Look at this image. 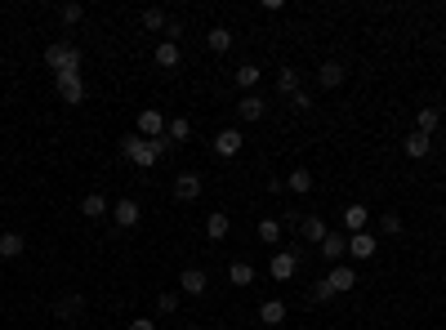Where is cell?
I'll return each instance as SVG.
<instances>
[{
    "mask_svg": "<svg viewBox=\"0 0 446 330\" xmlns=\"http://www.w3.org/2000/svg\"><path fill=\"white\" fill-rule=\"evenodd\" d=\"M228 233H233V219H228L223 210H214L210 219H206V237H210V241H223Z\"/></svg>",
    "mask_w": 446,
    "mask_h": 330,
    "instance_id": "obj_19",
    "label": "cell"
},
{
    "mask_svg": "<svg viewBox=\"0 0 446 330\" xmlns=\"http://www.w3.org/2000/svg\"><path fill=\"white\" fill-rule=\"evenodd\" d=\"M228 282H233V286H250L255 268H250V263H233V268H228Z\"/></svg>",
    "mask_w": 446,
    "mask_h": 330,
    "instance_id": "obj_30",
    "label": "cell"
},
{
    "mask_svg": "<svg viewBox=\"0 0 446 330\" xmlns=\"http://www.w3.org/2000/svg\"><path fill=\"white\" fill-rule=\"evenodd\" d=\"M174 308H179V294H174V290H165L161 299H156V312H165V317H170Z\"/></svg>",
    "mask_w": 446,
    "mask_h": 330,
    "instance_id": "obj_35",
    "label": "cell"
},
{
    "mask_svg": "<svg viewBox=\"0 0 446 330\" xmlns=\"http://www.w3.org/2000/svg\"><path fill=\"white\" fill-rule=\"evenodd\" d=\"M139 134L143 139H165V117H161L156 107H143L139 112Z\"/></svg>",
    "mask_w": 446,
    "mask_h": 330,
    "instance_id": "obj_8",
    "label": "cell"
},
{
    "mask_svg": "<svg viewBox=\"0 0 446 330\" xmlns=\"http://www.w3.org/2000/svg\"><path fill=\"white\" fill-rule=\"evenodd\" d=\"M179 290L196 299V294H206V290H210V277H206L201 268H184V272H179Z\"/></svg>",
    "mask_w": 446,
    "mask_h": 330,
    "instance_id": "obj_10",
    "label": "cell"
},
{
    "mask_svg": "<svg viewBox=\"0 0 446 330\" xmlns=\"http://www.w3.org/2000/svg\"><path fill=\"white\" fill-rule=\"evenodd\" d=\"M210 147H214V156H237L241 147H245V139H241V129H219Z\"/></svg>",
    "mask_w": 446,
    "mask_h": 330,
    "instance_id": "obj_6",
    "label": "cell"
},
{
    "mask_svg": "<svg viewBox=\"0 0 446 330\" xmlns=\"http://www.w3.org/2000/svg\"><path fill=\"white\" fill-rule=\"evenodd\" d=\"M379 233H384V237H402V214H379Z\"/></svg>",
    "mask_w": 446,
    "mask_h": 330,
    "instance_id": "obj_32",
    "label": "cell"
},
{
    "mask_svg": "<svg viewBox=\"0 0 446 330\" xmlns=\"http://www.w3.org/2000/svg\"><path fill=\"white\" fill-rule=\"evenodd\" d=\"M201 196V174H174V201H196Z\"/></svg>",
    "mask_w": 446,
    "mask_h": 330,
    "instance_id": "obj_12",
    "label": "cell"
},
{
    "mask_svg": "<svg viewBox=\"0 0 446 330\" xmlns=\"http://www.w3.org/2000/svg\"><path fill=\"white\" fill-rule=\"evenodd\" d=\"M263 112H268V107H263L259 94H245L241 103H237V117H241V121H263Z\"/></svg>",
    "mask_w": 446,
    "mask_h": 330,
    "instance_id": "obj_20",
    "label": "cell"
},
{
    "mask_svg": "<svg viewBox=\"0 0 446 330\" xmlns=\"http://www.w3.org/2000/svg\"><path fill=\"white\" fill-rule=\"evenodd\" d=\"M286 188H290L294 196H308V192H312V174H308V170H290V174H286Z\"/></svg>",
    "mask_w": 446,
    "mask_h": 330,
    "instance_id": "obj_26",
    "label": "cell"
},
{
    "mask_svg": "<svg viewBox=\"0 0 446 330\" xmlns=\"http://www.w3.org/2000/svg\"><path fill=\"white\" fill-rule=\"evenodd\" d=\"M80 214L85 219H103V214H112V206H107L103 192H90V196H80Z\"/></svg>",
    "mask_w": 446,
    "mask_h": 330,
    "instance_id": "obj_18",
    "label": "cell"
},
{
    "mask_svg": "<svg viewBox=\"0 0 446 330\" xmlns=\"http://www.w3.org/2000/svg\"><path fill=\"white\" fill-rule=\"evenodd\" d=\"M129 330H156V321L152 317H134V321H129Z\"/></svg>",
    "mask_w": 446,
    "mask_h": 330,
    "instance_id": "obj_39",
    "label": "cell"
},
{
    "mask_svg": "<svg viewBox=\"0 0 446 330\" xmlns=\"http://www.w3.org/2000/svg\"><path fill=\"white\" fill-rule=\"evenodd\" d=\"M402 152H406L410 161H424L428 152H433V139H428V134H420V129H410V134L402 139Z\"/></svg>",
    "mask_w": 446,
    "mask_h": 330,
    "instance_id": "obj_13",
    "label": "cell"
},
{
    "mask_svg": "<svg viewBox=\"0 0 446 330\" xmlns=\"http://www.w3.org/2000/svg\"><path fill=\"white\" fill-rule=\"evenodd\" d=\"M437 125H442V112H437V107H420V112H415V129H420V134L433 139Z\"/></svg>",
    "mask_w": 446,
    "mask_h": 330,
    "instance_id": "obj_23",
    "label": "cell"
},
{
    "mask_svg": "<svg viewBox=\"0 0 446 330\" xmlns=\"http://www.w3.org/2000/svg\"><path fill=\"white\" fill-rule=\"evenodd\" d=\"M179 36H184V23L170 18V23H165V41H174V45H179Z\"/></svg>",
    "mask_w": 446,
    "mask_h": 330,
    "instance_id": "obj_38",
    "label": "cell"
},
{
    "mask_svg": "<svg viewBox=\"0 0 446 330\" xmlns=\"http://www.w3.org/2000/svg\"><path fill=\"white\" fill-rule=\"evenodd\" d=\"M80 312H85V294H63V299L54 304L58 321H72V317H80Z\"/></svg>",
    "mask_w": 446,
    "mask_h": 330,
    "instance_id": "obj_16",
    "label": "cell"
},
{
    "mask_svg": "<svg viewBox=\"0 0 446 330\" xmlns=\"http://www.w3.org/2000/svg\"><path fill=\"white\" fill-rule=\"evenodd\" d=\"M259 241L277 245V241H282V223H277V219H259Z\"/></svg>",
    "mask_w": 446,
    "mask_h": 330,
    "instance_id": "obj_29",
    "label": "cell"
},
{
    "mask_svg": "<svg viewBox=\"0 0 446 330\" xmlns=\"http://www.w3.org/2000/svg\"><path fill=\"white\" fill-rule=\"evenodd\" d=\"M268 272H272V282H290V277L299 272V255L277 250V255H272V263H268Z\"/></svg>",
    "mask_w": 446,
    "mask_h": 330,
    "instance_id": "obj_4",
    "label": "cell"
},
{
    "mask_svg": "<svg viewBox=\"0 0 446 330\" xmlns=\"http://www.w3.org/2000/svg\"><path fill=\"white\" fill-rule=\"evenodd\" d=\"M349 255H353L357 263H366V259L379 255V241H375L371 233H353V237H349Z\"/></svg>",
    "mask_w": 446,
    "mask_h": 330,
    "instance_id": "obj_7",
    "label": "cell"
},
{
    "mask_svg": "<svg viewBox=\"0 0 446 330\" xmlns=\"http://www.w3.org/2000/svg\"><path fill=\"white\" fill-rule=\"evenodd\" d=\"M326 299H335V290H330L326 282H317L312 286V304H326Z\"/></svg>",
    "mask_w": 446,
    "mask_h": 330,
    "instance_id": "obj_36",
    "label": "cell"
},
{
    "mask_svg": "<svg viewBox=\"0 0 446 330\" xmlns=\"http://www.w3.org/2000/svg\"><path fill=\"white\" fill-rule=\"evenodd\" d=\"M344 76H349V72H344V63H322V68H317V85L322 90H339Z\"/></svg>",
    "mask_w": 446,
    "mask_h": 330,
    "instance_id": "obj_17",
    "label": "cell"
},
{
    "mask_svg": "<svg viewBox=\"0 0 446 330\" xmlns=\"http://www.w3.org/2000/svg\"><path fill=\"white\" fill-rule=\"evenodd\" d=\"M165 23H170V18H165L161 9H143V27L147 31H165Z\"/></svg>",
    "mask_w": 446,
    "mask_h": 330,
    "instance_id": "obj_33",
    "label": "cell"
},
{
    "mask_svg": "<svg viewBox=\"0 0 446 330\" xmlns=\"http://www.w3.org/2000/svg\"><path fill=\"white\" fill-rule=\"evenodd\" d=\"M366 223H371V210L361 206V201H353V206H344V233H366Z\"/></svg>",
    "mask_w": 446,
    "mask_h": 330,
    "instance_id": "obj_11",
    "label": "cell"
},
{
    "mask_svg": "<svg viewBox=\"0 0 446 330\" xmlns=\"http://www.w3.org/2000/svg\"><path fill=\"white\" fill-rule=\"evenodd\" d=\"M290 107H294V112H308V107H312V94H308V90H299V94L290 98Z\"/></svg>",
    "mask_w": 446,
    "mask_h": 330,
    "instance_id": "obj_37",
    "label": "cell"
},
{
    "mask_svg": "<svg viewBox=\"0 0 446 330\" xmlns=\"http://www.w3.org/2000/svg\"><path fill=\"white\" fill-rule=\"evenodd\" d=\"M58 18H63V23L72 27V23H80V18H85V9H80L76 0H72V5H63V9H58Z\"/></svg>",
    "mask_w": 446,
    "mask_h": 330,
    "instance_id": "obj_34",
    "label": "cell"
},
{
    "mask_svg": "<svg viewBox=\"0 0 446 330\" xmlns=\"http://www.w3.org/2000/svg\"><path fill=\"white\" fill-rule=\"evenodd\" d=\"M152 58H156V68H179V58H184V54H179L174 41H161V45L152 49Z\"/></svg>",
    "mask_w": 446,
    "mask_h": 330,
    "instance_id": "obj_24",
    "label": "cell"
},
{
    "mask_svg": "<svg viewBox=\"0 0 446 330\" xmlns=\"http://www.w3.org/2000/svg\"><path fill=\"white\" fill-rule=\"evenodd\" d=\"M277 90H282L286 98H294V94H299V72H294V68H282V72H277Z\"/></svg>",
    "mask_w": 446,
    "mask_h": 330,
    "instance_id": "obj_28",
    "label": "cell"
},
{
    "mask_svg": "<svg viewBox=\"0 0 446 330\" xmlns=\"http://www.w3.org/2000/svg\"><path fill=\"white\" fill-rule=\"evenodd\" d=\"M45 68L54 76H80V49L72 41H54L45 45Z\"/></svg>",
    "mask_w": 446,
    "mask_h": 330,
    "instance_id": "obj_2",
    "label": "cell"
},
{
    "mask_svg": "<svg viewBox=\"0 0 446 330\" xmlns=\"http://www.w3.org/2000/svg\"><path fill=\"white\" fill-rule=\"evenodd\" d=\"M192 134V121L188 117H174V121H165V139H170V143H184Z\"/></svg>",
    "mask_w": 446,
    "mask_h": 330,
    "instance_id": "obj_27",
    "label": "cell"
},
{
    "mask_svg": "<svg viewBox=\"0 0 446 330\" xmlns=\"http://www.w3.org/2000/svg\"><path fill=\"white\" fill-rule=\"evenodd\" d=\"M237 85L241 90H255L259 85V68H255V63H241V68H237Z\"/></svg>",
    "mask_w": 446,
    "mask_h": 330,
    "instance_id": "obj_31",
    "label": "cell"
},
{
    "mask_svg": "<svg viewBox=\"0 0 446 330\" xmlns=\"http://www.w3.org/2000/svg\"><path fill=\"white\" fill-rule=\"evenodd\" d=\"M344 255H349V237H344V233H326V241H322V259H326V263H339Z\"/></svg>",
    "mask_w": 446,
    "mask_h": 330,
    "instance_id": "obj_15",
    "label": "cell"
},
{
    "mask_svg": "<svg viewBox=\"0 0 446 330\" xmlns=\"http://www.w3.org/2000/svg\"><path fill=\"white\" fill-rule=\"evenodd\" d=\"M27 250V237L23 233H0V259H18Z\"/></svg>",
    "mask_w": 446,
    "mask_h": 330,
    "instance_id": "obj_22",
    "label": "cell"
},
{
    "mask_svg": "<svg viewBox=\"0 0 446 330\" xmlns=\"http://www.w3.org/2000/svg\"><path fill=\"white\" fill-rule=\"evenodd\" d=\"M299 233H304V241H312V245H322V241H326V233H330V228H326V219H322V214H304V219H299Z\"/></svg>",
    "mask_w": 446,
    "mask_h": 330,
    "instance_id": "obj_14",
    "label": "cell"
},
{
    "mask_svg": "<svg viewBox=\"0 0 446 330\" xmlns=\"http://www.w3.org/2000/svg\"><path fill=\"white\" fill-rule=\"evenodd\" d=\"M179 330H201V326H196V321H188V326H179Z\"/></svg>",
    "mask_w": 446,
    "mask_h": 330,
    "instance_id": "obj_40",
    "label": "cell"
},
{
    "mask_svg": "<svg viewBox=\"0 0 446 330\" xmlns=\"http://www.w3.org/2000/svg\"><path fill=\"white\" fill-rule=\"evenodd\" d=\"M259 321H263V326H282V321H286V304H282V299H263V304H259Z\"/></svg>",
    "mask_w": 446,
    "mask_h": 330,
    "instance_id": "obj_21",
    "label": "cell"
},
{
    "mask_svg": "<svg viewBox=\"0 0 446 330\" xmlns=\"http://www.w3.org/2000/svg\"><path fill=\"white\" fill-rule=\"evenodd\" d=\"M112 219H117V228H139L143 210H139V201H129V196H121V201L112 206Z\"/></svg>",
    "mask_w": 446,
    "mask_h": 330,
    "instance_id": "obj_9",
    "label": "cell"
},
{
    "mask_svg": "<svg viewBox=\"0 0 446 330\" xmlns=\"http://www.w3.org/2000/svg\"><path fill=\"white\" fill-rule=\"evenodd\" d=\"M170 147H174L170 139H143L139 129H134V134H125V139H121V156H125V161H134L139 170H152V165H156L165 152H170Z\"/></svg>",
    "mask_w": 446,
    "mask_h": 330,
    "instance_id": "obj_1",
    "label": "cell"
},
{
    "mask_svg": "<svg viewBox=\"0 0 446 330\" xmlns=\"http://www.w3.org/2000/svg\"><path fill=\"white\" fill-rule=\"evenodd\" d=\"M322 282L335 290V294H349V290L357 286V272L349 268V263H335V268H330V277H322Z\"/></svg>",
    "mask_w": 446,
    "mask_h": 330,
    "instance_id": "obj_5",
    "label": "cell"
},
{
    "mask_svg": "<svg viewBox=\"0 0 446 330\" xmlns=\"http://www.w3.org/2000/svg\"><path fill=\"white\" fill-rule=\"evenodd\" d=\"M206 45L214 49V54H228V49H233V31H228V27H210L206 31Z\"/></svg>",
    "mask_w": 446,
    "mask_h": 330,
    "instance_id": "obj_25",
    "label": "cell"
},
{
    "mask_svg": "<svg viewBox=\"0 0 446 330\" xmlns=\"http://www.w3.org/2000/svg\"><path fill=\"white\" fill-rule=\"evenodd\" d=\"M54 85H58V98H63V103H72V107H80V103H85V80H80V76H54Z\"/></svg>",
    "mask_w": 446,
    "mask_h": 330,
    "instance_id": "obj_3",
    "label": "cell"
}]
</instances>
